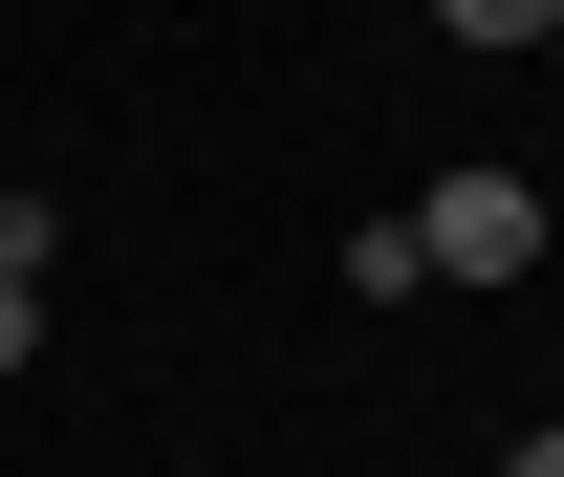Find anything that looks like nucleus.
Here are the masks:
<instances>
[{
	"label": "nucleus",
	"mask_w": 564,
	"mask_h": 477,
	"mask_svg": "<svg viewBox=\"0 0 564 477\" xmlns=\"http://www.w3.org/2000/svg\"><path fill=\"white\" fill-rule=\"evenodd\" d=\"M22 347H44V282H0V369H22Z\"/></svg>",
	"instance_id": "3"
},
{
	"label": "nucleus",
	"mask_w": 564,
	"mask_h": 477,
	"mask_svg": "<svg viewBox=\"0 0 564 477\" xmlns=\"http://www.w3.org/2000/svg\"><path fill=\"white\" fill-rule=\"evenodd\" d=\"M499 477H564V434H521V456H499Z\"/></svg>",
	"instance_id": "4"
},
{
	"label": "nucleus",
	"mask_w": 564,
	"mask_h": 477,
	"mask_svg": "<svg viewBox=\"0 0 564 477\" xmlns=\"http://www.w3.org/2000/svg\"><path fill=\"white\" fill-rule=\"evenodd\" d=\"M434 22H456V44H543L564 0H434Z\"/></svg>",
	"instance_id": "2"
},
{
	"label": "nucleus",
	"mask_w": 564,
	"mask_h": 477,
	"mask_svg": "<svg viewBox=\"0 0 564 477\" xmlns=\"http://www.w3.org/2000/svg\"><path fill=\"white\" fill-rule=\"evenodd\" d=\"M543 261V174H434L413 196V282H521Z\"/></svg>",
	"instance_id": "1"
}]
</instances>
